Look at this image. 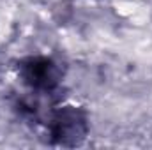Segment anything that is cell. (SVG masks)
I'll return each mask as SVG.
<instances>
[{
    "instance_id": "cell-1",
    "label": "cell",
    "mask_w": 152,
    "mask_h": 150,
    "mask_svg": "<svg viewBox=\"0 0 152 150\" xmlns=\"http://www.w3.org/2000/svg\"><path fill=\"white\" fill-rule=\"evenodd\" d=\"M46 133L51 145L76 147L88 134V117L80 106H60L48 117Z\"/></svg>"
},
{
    "instance_id": "cell-2",
    "label": "cell",
    "mask_w": 152,
    "mask_h": 150,
    "mask_svg": "<svg viewBox=\"0 0 152 150\" xmlns=\"http://www.w3.org/2000/svg\"><path fill=\"white\" fill-rule=\"evenodd\" d=\"M21 83L37 95H51L62 83V67L57 60L44 55H30L16 66Z\"/></svg>"
}]
</instances>
